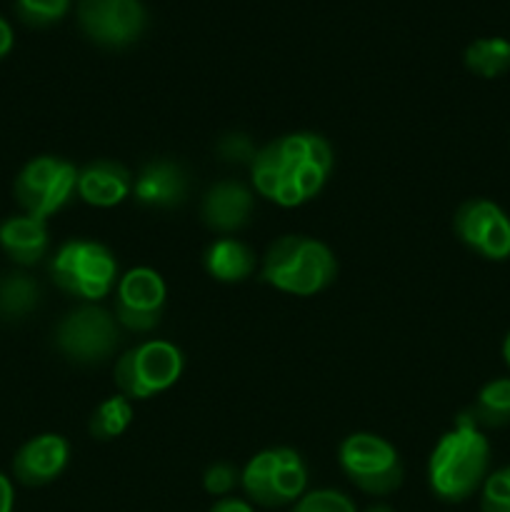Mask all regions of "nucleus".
Wrapping results in <instances>:
<instances>
[{
    "instance_id": "f257e3e1",
    "label": "nucleus",
    "mask_w": 510,
    "mask_h": 512,
    "mask_svg": "<svg viewBox=\"0 0 510 512\" xmlns=\"http://www.w3.org/2000/svg\"><path fill=\"white\" fill-rule=\"evenodd\" d=\"M333 165V148L323 135L288 133L258 148L250 180L260 198L280 208H298L323 190Z\"/></svg>"
},
{
    "instance_id": "f03ea898",
    "label": "nucleus",
    "mask_w": 510,
    "mask_h": 512,
    "mask_svg": "<svg viewBox=\"0 0 510 512\" xmlns=\"http://www.w3.org/2000/svg\"><path fill=\"white\" fill-rule=\"evenodd\" d=\"M490 468V443L483 428L470 418L458 415L453 428L440 435L428 458V485L443 503H463L483 488Z\"/></svg>"
},
{
    "instance_id": "7ed1b4c3",
    "label": "nucleus",
    "mask_w": 510,
    "mask_h": 512,
    "mask_svg": "<svg viewBox=\"0 0 510 512\" xmlns=\"http://www.w3.org/2000/svg\"><path fill=\"white\" fill-rule=\"evenodd\" d=\"M260 278L280 293L310 298L335 283L338 258L323 240L310 235H283L265 250Z\"/></svg>"
},
{
    "instance_id": "20e7f679",
    "label": "nucleus",
    "mask_w": 510,
    "mask_h": 512,
    "mask_svg": "<svg viewBox=\"0 0 510 512\" xmlns=\"http://www.w3.org/2000/svg\"><path fill=\"white\" fill-rule=\"evenodd\" d=\"M50 278L70 298L83 303H100L115 293L118 285V260L108 245L98 240L73 238L60 245L50 258Z\"/></svg>"
},
{
    "instance_id": "39448f33",
    "label": "nucleus",
    "mask_w": 510,
    "mask_h": 512,
    "mask_svg": "<svg viewBox=\"0 0 510 512\" xmlns=\"http://www.w3.org/2000/svg\"><path fill=\"white\" fill-rule=\"evenodd\" d=\"M240 488L253 505L285 508L308 493V468L293 448L260 450L240 470Z\"/></svg>"
},
{
    "instance_id": "423d86ee",
    "label": "nucleus",
    "mask_w": 510,
    "mask_h": 512,
    "mask_svg": "<svg viewBox=\"0 0 510 512\" xmlns=\"http://www.w3.org/2000/svg\"><path fill=\"white\" fill-rule=\"evenodd\" d=\"M183 353L168 340H143L125 350L115 363V385L128 400H148L165 393L180 380Z\"/></svg>"
},
{
    "instance_id": "0eeeda50",
    "label": "nucleus",
    "mask_w": 510,
    "mask_h": 512,
    "mask_svg": "<svg viewBox=\"0 0 510 512\" xmlns=\"http://www.w3.org/2000/svg\"><path fill=\"white\" fill-rule=\"evenodd\" d=\"M55 348L78 365H100L118 350L123 328L115 313L98 303H83L55 325Z\"/></svg>"
},
{
    "instance_id": "6e6552de",
    "label": "nucleus",
    "mask_w": 510,
    "mask_h": 512,
    "mask_svg": "<svg viewBox=\"0 0 510 512\" xmlns=\"http://www.w3.org/2000/svg\"><path fill=\"white\" fill-rule=\"evenodd\" d=\"M338 463L345 478L373 498H385L403 485V460L390 440L375 433H353L340 443Z\"/></svg>"
},
{
    "instance_id": "1a4fd4ad",
    "label": "nucleus",
    "mask_w": 510,
    "mask_h": 512,
    "mask_svg": "<svg viewBox=\"0 0 510 512\" xmlns=\"http://www.w3.org/2000/svg\"><path fill=\"white\" fill-rule=\"evenodd\" d=\"M78 188V168L55 155H38L15 178V200L23 213L48 220L70 203Z\"/></svg>"
},
{
    "instance_id": "9d476101",
    "label": "nucleus",
    "mask_w": 510,
    "mask_h": 512,
    "mask_svg": "<svg viewBox=\"0 0 510 512\" xmlns=\"http://www.w3.org/2000/svg\"><path fill=\"white\" fill-rule=\"evenodd\" d=\"M168 288L158 270L148 265L130 268L115 285V318L130 333H150L160 325Z\"/></svg>"
},
{
    "instance_id": "9b49d317",
    "label": "nucleus",
    "mask_w": 510,
    "mask_h": 512,
    "mask_svg": "<svg viewBox=\"0 0 510 512\" xmlns=\"http://www.w3.org/2000/svg\"><path fill=\"white\" fill-rule=\"evenodd\" d=\"M455 238L493 263L510 258V215L490 198H470L453 215Z\"/></svg>"
},
{
    "instance_id": "f8f14e48",
    "label": "nucleus",
    "mask_w": 510,
    "mask_h": 512,
    "mask_svg": "<svg viewBox=\"0 0 510 512\" xmlns=\"http://www.w3.org/2000/svg\"><path fill=\"white\" fill-rule=\"evenodd\" d=\"M78 23L98 45L125 48L143 35L145 8L140 0H80Z\"/></svg>"
},
{
    "instance_id": "ddd939ff",
    "label": "nucleus",
    "mask_w": 510,
    "mask_h": 512,
    "mask_svg": "<svg viewBox=\"0 0 510 512\" xmlns=\"http://www.w3.org/2000/svg\"><path fill=\"white\" fill-rule=\"evenodd\" d=\"M70 460V443L58 433L30 438L13 458V475L28 488H43L63 475Z\"/></svg>"
},
{
    "instance_id": "4468645a",
    "label": "nucleus",
    "mask_w": 510,
    "mask_h": 512,
    "mask_svg": "<svg viewBox=\"0 0 510 512\" xmlns=\"http://www.w3.org/2000/svg\"><path fill=\"white\" fill-rule=\"evenodd\" d=\"M255 193L240 180H220L210 185L200 203V218L213 233L230 235L253 220Z\"/></svg>"
},
{
    "instance_id": "2eb2a0df",
    "label": "nucleus",
    "mask_w": 510,
    "mask_h": 512,
    "mask_svg": "<svg viewBox=\"0 0 510 512\" xmlns=\"http://www.w3.org/2000/svg\"><path fill=\"white\" fill-rule=\"evenodd\" d=\"M190 195V173L178 160L155 158L143 165L133 183V198L145 208H178Z\"/></svg>"
},
{
    "instance_id": "dca6fc26",
    "label": "nucleus",
    "mask_w": 510,
    "mask_h": 512,
    "mask_svg": "<svg viewBox=\"0 0 510 512\" xmlns=\"http://www.w3.org/2000/svg\"><path fill=\"white\" fill-rule=\"evenodd\" d=\"M133 173L118 160H93L78 170L75 195L93 208H115L133 195Z\"/></svg>"
},
{
    "instance_id": "f3484780",
    "label": "nucleus",
    "mask_w": 510,
    "mask_h": 512,
    "mask_svg": "<svg viewBox=\"0 0 510 512\" xmlns=\"http://www.w3.org/2000/svg\"><path fill=\"white\" fill-rule=\"evenodd\" d=\"M50 248L48 225L45 220L33 218L28 213L13 215L0 223V250L13 260L15 265L40 263Z\"/></svg>"
},
{
    "instance_id": "a211bd4d",
    "label": "nucleus",
    "mask_w": 510,
    "mask_h": 512,
    "mask_svg": "<svg viewBox=\"0 0 510 512\" xmlns=\"http://www.w3.org/2000/svg\"><path fill=\"white\" fill-rule=\"evenodd\" d=\"M203 265L210 278H215L218 283H243L255 273L258 258L243 240L223 235V238L213 240L208 245L203 255Z\"/></svg>"
},
{
    "instance_id": "6ab92c4d",
    "label": "nucleus",
    "mask_w": 510,
    "mask_h": 512,
    "mask_svg": "<svg viewBox=\"0 0 510 512\" xmlns=\"http://www.w3.org/2000/svg\"><path fill=\"white\" fill-rule=\"evenodd\" d=\"M468 413L480 428L498 430L510 425V378H493L485 383Z\"/></svg>"
},
{
    "instance_id": "aec40b11",
    "label": "nucleus",
    "mask_w": 510,
    "mask_h": 512,
    "mask_svg": "<svg viewBox=\"0 0 510 512\" xmlns=\"http://www.w3.org/2000/svg\"><path fill=\"white\" fill-rule=\"evenodd\" d=\"M465 68L483 80H495L510 70V40L478 38L465 48Z\"/></svg>"
},
{
    "instance_id": "412c9836",
    "label": "nucleus",
    "mask_w": 510,
    "mask_h": 512,
    "mask_svg": "<svg viewBox=\"0 0 510 512\" xmlns=\"http://www.w3.org/2000/svg\"><path fill=\"white\" fill-rule=\"evenodd\" d=\"M40 285L25 273L0 278V320H23L38 308Z\"/></svg>"
},
{
    "instance_id": "4be33fe9",
    "label": "nucleus",
    "mask_w": 510,
    "mask_h": 512,
    "mask_svg": "<svg viewBox=\"0 0 510 512\" xmlns=\"http://www.w3.org/2000/svg\"><path fill=\"white\" fill-rule=\"evenodd\" d=\"M130 423H133V400L118 393L105 398L93 410V415L88 420V433L93 440L108 443V440L120 438L128 430Z\"/></svg>"
},
{
    "instance_id": "5701e85b",
    "label": "nucleus",
    "mask_w": 510,
    "mask_h": 512,
    "mask_svg": "<svg viewBox=\"0 0 510 512\" xmlns=\"http://www.w3.org/2000/svg\"><path fill=\"white\" fill-rule=\"evenodd\" d=\"M290 512H358L353 500L333 488L308 490L300 500H295Z\"/></svg>"
},
{
    "instance_id": "b1692460",
    "label": "nucleus",
    "mask_w": 510,
    "mask_h": 512,
    "mask_svg": "<svg viewBox=\"0 0 510 512\" xmlns=\"http://www.w3.org/2000/svg\"><path fill=\"white\" fill-rule=\"evenodd\" d=\"M480 512H510V465L485 478L480 488Z\"/></svg>"
},
{
    "instance_id": "393cba45",
    "label": "nucleus",
    "mask_w": 510,
    "mask_h": 512,
    "mask_svg": "<svg viewBox=\"0 0 510 512\" xmlns=\"http://www.w3.org/2000/svg\"><path fill=\"white\" fill-rule=\"evenodd\" d=\"M68 8L70 0H18V15L35 28L58 23Z\"/></svg>"
},
{
    "instance_id": "a878e982",
    "label": "nucleus",
    "mask_w": 510,
    "mask_h": 512,
    "mask_svg": "<svg viewBox=\"0 0 510 512\" xmlns=\"http://www.w3.org/2000/svg\"><path fill=\"white\" fill-rule=\"evenodd\" d=\"M240 485V470L233 463H213L203 473V488L205 493L213 498H228L235 488Z\"/></svg>"
},
{
    "instance_id": "bb28decb",
    "label": "nucleus",
    "mask_w": 510,
    "mask_h": 512,
    "mask_svg": "<svg viewBox=\"0 0 510 512\" xmlns=\"http://www.w3.org/2000/svg\"><path fill=\"white\" fill-rule=\"evenodd\" d=\"M218 153L225 163H238V165H248L250 168V163H253L258 148H255V143L250 135L228 133V135H223V140L218 143Z\"/></svg>"
},
{
    "instance_id": "cd10ccee",
    "label": "nucleus",
    "mask_w": 510,
    "mask_h": 512,
    "mask_svg": "<svg viewBox=\"0 0 510 512\" xmlns=\"http://www.w3.org/2000/svg\"><path fill=\"white\" fill-rule=\"evenodd\" d=\"M208 512H255V508H253V503H250V500L233 498V495H228V498L215 500L213 508H210Z\"/></svg>"
},
{
    "instance_id": "c85d7f7f",
    "label": "nucleus",
    "mask_w": 510,
    "mask_h": 512,
    "mask_svg": "<svg viewBox=\"0 0 510 512\" xmlns=\"http://www.w3.org/2000/svg\"><path fill=\"white\" fill-rule=\"evenodd\" d=\"M13 505H15L13 483H10V478H5V475L0 473V512H13Z\"/></svg>"
},
{
    "instance_id": "c756f323",
    "label": "nucleus",
    "mask_w": 510,
    "mask_h": 512,
    "mask_svg": "<svg viewBox=\"0 0 510 512\" xmlns=\"http://www.w3.org/2000/svg\"><path fill=\"white\" fill-rule=\"evenodd\" d=\"M10 48H13V28L0 18V58H5Z\"/></svg>"
},
{
    "instance_id": "7c9ffc66",
    "label": "nucleus",
    "mask_w": 510,
    "mask_h": 512,
    "mask_svg": "<svg viewBox=\"0 0 510 512\" xmlns=\"http://www.w3.org/2000/svg\"><path fill=\"white\" fill-rule=\"evenodd\" d=\"M503 360H505V365L510 368V333L505 335V340H503Z\"/></svg>"
},
{
    "instance_id": "2f4dec72",
    "label": "nucleus",
    "mask_w": 510,
    "mask_h": 512,
    "mask_svg": "<svg viewBox=\"0 0 510 512\" xmlns=\"http://www.w3.org/2000/svg\"><path fill=\"white\" fill-rule=\"evenodd\" d=\"M365 512H395V510L390 508V505H385V503H375V505H370V508Z\"/></svg>"
}]
</instances>
